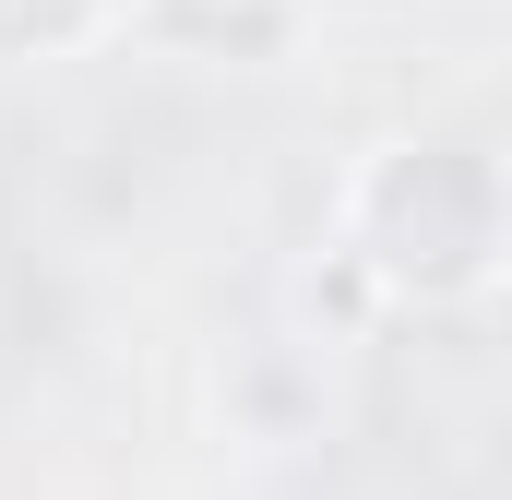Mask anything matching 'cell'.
<instances>
[{
    "mask_svg": "<svg viewBox=\"0 0 512 500\" xmlns=\"http://www.w3.org/2000/svg\"><path fill=\"white\" fill-rule=\"evenodd\" d=\"M334 250L370 274L382 310H477L501 286V167L465 131L429 143H382L346 179Z\"/></svg>",
    "mask_w": 512,
    "mask_h": 500,
    "instance_id": "cell-1",
    "label": "cell"
},
{
    "mask_svg": "<svg viewBox=\"0 0 512 500\" xmlns=\"http://www.w3.org/2000/svg\"><path fill=\"white\" fill-rule=\"evenodd\" d=\"M131 0H0V60H72L120 24Z\"/></svg>",
    "mask_w": 512,
    "mask_h": 500,
    "instance_id": "cell-2",
    "label": "cell"
}]
</instances>
